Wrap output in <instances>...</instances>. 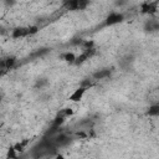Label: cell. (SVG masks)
I'll return each instance as SVG.
<instances>
[{"label": "cell", "mask_w": 159, "mask_h": 159, "mask_svg": "<svg viewBox=\"0 0 159 159\" xmlns=\"http://www.w3.org/2000/svg\"><path fill=\"white\" fill-rule=\"evenodd\" d=\"M124 20V16L123 14H118V12H111V14L106 18V22L104 25L106 26H112V25H116V24H119Z\"/></svg>", "instance_id": "cell-1"}, {"label": "cell", "mask_w": 159, "mask_h": 159, "mask_svg": "<svg viewBox=\"0 0 159 159\" xmlns=\"http://www.w3.org/2000/svg\"><path fill=\"white\" fill-rule=\"evenodd\" d=\"M140 9H142L143 14L153 15V14H155L157 10H158V2H154V3H144Z\"/></svg>", "instance_id": "cell-2"}, {"label": "cell", "mask_w": 159, "mask_h": 159, "mask_svg": "<svg viewBox=\"0 0 159 159\" xmlns=\"http://www.w3.org/2000/svg\"><path fill=\"white\" fill-rule=\"evenodd\" d=\"M86 90L87 88H85V87H78L75 92H73V93L70 96V101H72V102H80V101H81L82 100V97H83V95H85V92H86Z\"/></svg>", "instance_id": "cell-3"}, {"label": "cell", "mask_w": 159, "mask_h": 159, "mask_svg": "<svg viewBox=\"0 0 159 159\" xmlns=\"http://www.w3.org/2000/svg\"><path fill=\"white\" fill-rule=\"evenodd\" d=\"M28 35H29V28H15L12 30V37L14 39H20Z\"/></svg>", "instance_id": "cell-4"}, {"label": "cell", "mask_w": 159, "mask_h": 159, "mask_svg": "<svg viewBox=\"0 0 159 159\" xmlns=\"http://www.w3.org/2000/svg\"><path fill=\"white\" fill-rule=\"evenodd\" d=\"M63 8L69 11H76L78 10V0H65Z\"/></svg>", "instance_id": "cell-5"}, {"label": "cell", "mask_w": 159, "mask_h": 159, "mask_svg": "<svg viewBox=\"0 0 159 159\" xmlns=\"http://www.w3.org/2000/svg\"><path fill=\"white\" fill-rule=\"evenodd\" d=\"M110 75H111L110 70H100V71L93 73V78L95 80H103L106 77H110Z\"/></svg>", "instance_id": "cell-6"}, {"label": "cell", "mask_w": 159, "mask_h": 159, "mask_svg": "<svg viewBox=\"0 0 159 159\" xmlns=\"http://www.w3.org/2000/svg\"><path fill=\"white\" fill-rule=\"evenodd\" d=\"M145 30H147V31L159 30V22L158 21H148L147 24H145Z\"/></svg>", "instance_id": "cell-7"}, {"label": "cell", "mask_w": 159, "mask_h": 159, "mask_svg": "<svg viewBox=\"0 0 159 159\" xmlns=\"http://www.w3.org/2000/svg\"><path fill=\"white\" fill-rule=\"evenodd\" d=\"M15 62H16V59H15V57H9V59L4 60L2 65H3V67H5V69H10V67H12V66H14Z\"/></svg>", "instance_id": "cell-8"}, {"label": "cell", "mask_w": 159, "mask_h": 159, "mask_svg": "<svg viewBox=\"0 0 159 159\" xmlns=\"http://www.w3.org/2000/svg\"><path fill=\"white\" fill-rule=\"evenodd\" d=\"M147 113L148 116H159V104H152Z\"/></svg>", "instance_id": "cell-9"}, {"label": "cell", "mask_w": 159, "mask_h": 159, "mask_svg": "<svg viewBox=\"0 0 159 159\" xmlns=\"http://www.w3.org/2000/svg\"><path fill=\"white\" fill-rule=\"evenodd\" d=\"M62 59L66 62H69V63H75V61H76V56H75V54H72V52H67V54H65L62 56Z\"/></svg>", "instance_id": "cell-10"}, {"label": "cell", "mask_w": 159, "mask_h": 159, "mask_svg": "<svg viewBox=\"0 0 159 159\" xmlns=\"http://www.w3.org/2000/svg\"><path fill=\"white\" fill-rule=\"evenodd\" d=\"M90 4V0H78V10H85Z\"/></svg>", "instance_id": "cell-11"}, {"label": "cell", "mask_w": 159, "mask_h": 159, "mask_svg": "<svg viewBox=\"0 0 159 159\" xmlns=\"http://www.w3.org/2000/svg\"><path fill=\"white\" fill-rule=\"evenodd\" d=\"M63 122H65V117L59 114V116L55 118V121H54V126H55V127H60Z\"/></svg>", "instance_id": "cell-12"}, {"label": "cell", "mask_w": 159, "mask_h": 159, "mask_svg": "<svg viewBox=\"0 0 159 159\" xmlns=\"http://www.w3.org/2000/svg\"><path fill=\"white\" fill-rule=\"evenodd\" d=\"M16 152H18V151H16L14 147L9 148V151H8V158H16V157H18Z\"/></svg>", "instance_id": "cell-13"}, {"label": "cell", "mask_w": 159, "mask_h": 159, "mask_svg": "<svg viewBox=\"0 0 159 159\" xmlns=\"http://www.w3.org/2000/svg\"><path fill=\"white\" fill-rule=\"evenodd\" d=\"M37 31H39L37 26H30V28H29V35H34V34H36Z\"/></svg>", "instance_id": "cell-14"}, {"label": "cell", "mask_w": 159, "mask_h": 159, "mask_svg": "<svg viewBox=\"0 0 159 159\" xmlns=\"http://www.w3.org/2000/svg\"><path fill=\"white\" fill-rule=\"evenodd\" d=\"M83 46H85V50H87V49H93V41H85V42H83Z\"/></svg>", "instance_id": "cell-15"}, {"label": "cell", "mask_w": 159, "mask_h": 159, "mask_svg": "<svg viewBox=\"0 0 159 159\" xmlns=\"http://www.w3.org/2000/svg\"><path fill=\"white\" fill-rule=\"evenodd\" d=\"M14 148H15L18 152H22V151H24V144H22V143H18V144L14 145Z\"/></svg>", "instance_id": "cell-16"}, {"label": "cell", "mask_w": 159, "mask_h": 159, "mask_svg": "<svg viewBox=\"0 0 159 159\" xmlns=\"http://www.w3.org/2000/svg\"><path fill=\"white\" fill-rule=\"evenodd\" d=\"M81 86H82V87H85V88H90V87L92 86V83H91L90 81H83Z\"/></svg>", "instance_id": "cell-17"}, {"label": "cell", "mask_w": 159, "mask_h": 159, "mask_svg": "<svg viewBox=\"0 0 159 159\" xmlns=\"http://www.w3.org/2000/svg\"><path fill=\"white\" fill-rule=\"evenodd\" d=\"M45 83H46V81H39L36 86H42V85H45Z\"/></svg>", "instance_id": "cell-18"}]
</instances>
